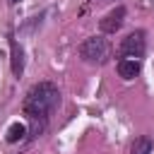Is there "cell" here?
Here are the masks:
<instances>
[{
  "label": "cell",
  "instance_id": "6da1fadb",
  "mask_svg": "<svg viewBox=\"0 0 154 154\" xmlns=\"http://www.w3.org/2000/svg\"><path fill=\"white\" fill-rule=\"evenodd\" d=\"M58 103H60L58 87L51 82H38L29 89V94L24 99V113L29 120L36 123V130H38V120H46L48 113H53Z\"/></svg>",
  "mask_w": 154,
  "mask_h": 154
},
{
  "label": "cell",
  "instance_id": "7a4b0ae2",
  "mask_svg": "<svg viewBox=\"0 0 154 154\" xmlns=\"http://www.w3.org/2000/svg\"><path fill=\"white\" fill-rule=\"evenodd\" d=\"M79 55H82V60H87L91 65H101L108 58V41L103 36H89L79 46Z\"/></svg>",
  "mask_w": 154,
  "mask_h": 154
},
{
  "label": "cell",
  "instance_id": "3957f363",
  "mask_svg": "<svg viewBox=\"0 0 154 154\" xmlns=\"http://www.w3.org/2000/svg\"><path fill=\"white\" fill-rule=\"evenodd\" d=\"M144 48H147V43H144V31H132V34H128L125 38H123V43H120V55L123 58H132V60H140L142 55H144Z\"/></svg>",
  "mask_w": 154,
  "mask_h": 154
},
{
  "label": "cell",
  "instance_id": "277c9868",
  "mask_svg": "<svg viewBox=\"0 0 154 154\" xmlns=\"http://www.w3.org/2000/svg\"><path fill=\"white\" fill-rule=\"evenodd\" d=\"M123 22H125V7H116V10H111L103 19H101V31L103 34H116L120 26H123Z\"/></svg>",
  "mask_w": 154,
  "mask_h": 154
},
{
  "label": "cell",
  "instance_id": "5b68a950",
  "mask_svg": "<svg viewBox=\"0 0 154 154\" xmlns=\"http://www.w3.org/2000/svg\"><path fill=\"white\" fill-rule=\"evenodd\" d=\"M10 51H12V75L19 77V75L24 72V48L12 38V41H10Z\"/></svg>",
  "mask_w": 154,
  "mask_h": 154
},
{
  "label": "cell",
  "instance_id": "8992f818",
  "mask_svg": "<svg viewBox=\"0 0 154 154\" xmlns=\"http://www.w3.org/2000/svg\"><path fill=\"white\" fill-rule=\"evenodd\" d=\"M118 75L123 79H135L140 75V60H132V58H123L118 60Z\"/></svg>",
  "mask_w": 154,
  "mask_h": 154
},
{
  "label": "cell",
  "instance_id": "52a82bcc",
  "mask_svg": "<svg viewBox=\"0 0 154 154\" xmlns=\"http://www.w3.org/2000/svg\"><path fill=\"white\" fill-rule=\"evenodd\" d=\"M24 135H26V128H24L22 123H12V125L7 128V135H5V137H7V142H19Z\"/></svg>",
  "mask_w": 154,
  "mask_h": 154
},
{
  "label": "cell",
  "instance_id": "ba28073f",
  "mask_svg": "<svg viewBox=\"0 0 154 154\" xmlns=\"http://www.w3.org/2000/svg\"><path fill=\"white\" fill-rule=\"evenodd\" d=\"M152 140L149 137H137L132 144V154H152Z\"/></svg>",
  "mask_w": 154,
  "mask_h": 154
},
{
  "label": "cell",
  "instance_id": "9c48e42d",
  "mask_svg": "<svg viewBox=\"0 0 154 154\" xmlns=\"http://www.w3.org/2000/svg\"><path fill=\"white\" fill-rule=\"evenodd\" d=\"M7 2H10V5H14V2H19V0H7Z\"/></svg>",
  "mask_w": 154,
  "mask_h": 154
}]
</instances>
